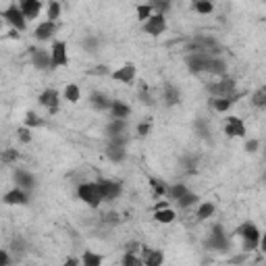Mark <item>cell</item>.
I'll return each mask as SVG.
<instances>
[{
    "label": "cell",
    "mask_w": 266,
    "mask_h": 266,
    "mask_svg": "<svg viewBox=\"0 0 266 266\" xmlns=\"http://www.w3.org/2000/svg\"><path fill=\"white\" fill-rule=\"evenodd\" d=\"M96 183L100 187V193L104 197V202H113V200H117L121 195V191H123L121 181H115V179H100Z\"/></svg>",
    "instance_id": "obj_8"
},
{
    "label": "cell",
    "mask_w": 266,
    "mask_h": 266,
    "mask_svg": "<svg viewBox=\"0 0 266 266\" xmlns=\"http://www.w3.org/2000/svg\"><path fill=\"white\" fill-rule=\"evenodd\" d=\"M129 117H131V106L121 102V100H113V106H110V119L127 121Z\"/></svg>",
    "instance_id": "obj_18"
},
{
    "label": "cell",
    "mask_w": 266,
    "mask_h": 266,
    "mask_svg": "<svg viewBox=\"0 0 266 266\" xmlns=\"http://www.w3.org/2000/svg\"><path fill=\"white\" fill-rule=\"evenodd\" d=\"M58 17H60V3H56V0H54V3L48 5V21H54V23H56Z\"/></svg>",
    "instance_id": "obj_40"
},
{
    "label": "cell",
    "mask_w": 266,
    "mask_h": 266,
    "mask_svg": "<svg viewBox=\"0 0 266 266\" xmlns=\"http://www.w3.org/2000/svg\"><path fill=\"white\" fill-rule=\"evenodd\" d=\"M206 248L214 250V252H227L231 248V239H229L227 231L223 229V225H214L210 229V235L206 239Z\"/></svg>",
    "instance_id": "obj_3"
},
{
    "label": "cell",
    "mask_w": 266,
    "mask_h": 266,
    "mask_svg": "<svg viewBox=\"0 0 266 266\" xmlns=\"http://www.w3.org/2000/svg\"><path fill=\"white\" fill-rule=\"evenodd\" d=\"M262 181H264V183H266V171H264V175H262Z\"/></svg>",
    "instance_id": "obj_56"
},
{
    "label": "cell",
    "mask_w": 266,
    "mask_h": 266,
    "mask_svg": "<svg viewBox=\"0 0 266 266\" xmlns=\"http://www.w3.org/2000/svg\"><path fill=\"white\" fill-rule=\"evenodd\" d=\"M17 158H19V152L15 148H9V150L3 152V162L5 164H13V162H17Z\"/></svg>",
    "instance_id": "obj_41"
},
{
    "label": "cell",
    "mask_w": 266,
    "mask_h": 266,
    "mask_svg": "<svg viewBox=\"0 0 266 266\" xmlns=\"http://www.w3.org/2000/svg\"><path fill=\"white\" fill-rule=\"evenodd\" d=\"M187 193H189V189H187V185H185V183H173V185H169L167 197L175 200V202H179V200H181L183 195H187Z\"/></svg>",
    "instance_id": "obj_26"
},
{
    "label": "cell",
    "mask_w": 266,
    "mask_h": 266,
    "mask_svg": "<svg viewBox=\"0 0 266 266\" xmlns=\"http://www.w3.org/2000/svg\"><path fill=\"white\" fill-rule=\"evenodd\" d=\"M56 34V23H54V21H42V23L34 29V36H36V40L38 42H48L52 36Z\"/></svg>",
    "instance_id": "obj_17"
},
{
    "label": "cell",
    "mask_w": 266,
    "mask_h": 266,
    "mask_svg": "<svg viewBox=\"0 0 266 266\" xmlns=\"http://www.w3.org/2000/svg\"><path fill=\"white\" fill-rule=\"evenodd\" d=\"M193 9H195V13H200V15H210V13L214 11L212 3H208V0H197V3H193Z\"/></svg>",
    "instance_id": "obj_36"
},
{
    "label": "cell",
    "mask_w": 266,
    "mask_h": 266,
    "mask_svg": "<svg viewBox=\"0 0 266 266\" xmlns=\"http://www.w3.org/2000/svg\"><path fill=\"white\" fill-rule=\"evenodd\" d=\"M102 262H104L102 254H96L92 250H85L81 256V266H102Z\"/></svg>",
    "instance_id": "obj_29"
},
{
    "label": "cell",
    "mask_w": 266,
    "mask_h": 266,
    "mask_svg": "<svg viewBox=\"0 0 266 266\" xmlns=\"http://www.w3.org/2000/svg\"><path fill=\"white\" fill-rule=\"evenodd\" d=\"M152 7H154V13L164 15V17H167V13L171 11V3H152Z\"/></svg>",
    "instance_id": "obj_44"
},
{
    "label": "cell",
    "mask_w": 266,
    "mask_h": 266,
    "mask_svg": "<svg viewBox=\"0 0 266 266\" xmlns=\"http://www.w3.org/2000/svg\"><path fill=\"white\" fill-rule=\"evenodd\" d=\"M142 246H144V243H140V241H127L125 252H127V254H138V256H140V252H142Z\"/></svg>",
    "instance_id": "obj_43"
},
{
    "label": "cell",
    "mask_w": 266,
    "mask_h": 266,
    "mask_svg": "<svg viewBox=\"0 0 266 266\" xmlns=\"http://www.w3.org/2000/svg\"><path fill=\"white\" fill-rule=\"evenodd\" d=\"M5 17V21L13 27V29H17V31H25V27H27V19H25V15H23V11H21V7L17 5V3H11L3 13H0Z\"/></svg>",
    "instance_id": "obj_5"
},
{
    "label": "cell",
    "mask_w": 266,
    "mask_h": 266,
    "mask_svg": "<svg viewBox=\"0 0 266 266\" xmlns=\"http://www.w3.org/2000/svg\"><path fill=\"white\" fill-rule=\"evenodd\" d=\"M106 136L108 138H117V136H125L127 131V121H119V119H110L106 123Z\"/></svg>",
    "instance_id": "obj_24"
},
{
    "label": "cell",
    "mask_w": 266,
    "mask_h": 266,
    "mask_svg": "<svg viewBox=\"0 0 266 266\" xmlns=\"http://www.w3.org/2000/svg\"><path fill=\"white\" fill-rule=\"evenodd\" d=\"M62 98H64L66 102H71V104H77L79 98H81L79 85H75V83H66V85H64V90H62Z\"/></svg>",
    "instance_id": "obj_25"
},
{
    "label": "cell",
    "mask_w": 266,
    "mask_h": 266,
    "mask_svg": "<svg viewBox=\"0 0 266 266\" xmlns=\"http://www.w3.org/2000/svg\"><path fill=\"white\" fill-rule=\"evenodd\" d=\"M123 266H146V264H144V260H142L138 254H127V252H125V256H123Z\"/></svg>",
    "instance_id": "obj_37"
},
{
    "label": "cell",
    "mask_w": 266,
    "mask_h": 266,
    "mask_svg": "<svg viewBox=\"0 0 266 266\" xmlns=\"http://www.w3.org/2000/svg\"><path fill=\"white\" fill-rule=\"evenodd\" d=\"M258 148H260V142H258V140H248V142H246V152L254 154V152H258Z\"/></svg>",
    "instance_id": "obj_47"
},
{
    "label": "cell",
    "mask_w": 266,
    "mask_h": 266,
    "mask_svg": "<svg viewBox=\"0 0 266 266\" xmlns=\"http://www.w3.org/2000/svg\"><path fill=\"white\" fill-rule=\"evenodd\" d=\"M38 102L44 108H48V115H56L58 113V104H60V94H58L56 87H46V90L38 96Z\"/></svg>",
    "instance_id": "obj_7"
},
{
    "label": "cell",
    "mask_w": 266,
    "mask_h": 266,
    "mask_svg": "<svg viewBox=\"0 0 266 266\" xmlns=\"http://www.w3.org/2000/svg\"><path fill=\"white\" fill-rule=\"evenodd\" d=\"M183 164H185L187 169H193V167L197 164V156H185V158H183Z\"/></svg>",
    "instance_id": "obj_49"
},
{
    "label": "cell",
    "mask_w": 266,
    "mask_h": 266,
    "mask_svg": "<svg viewBox=\"0 0 266 266\" xmlns=\"http://www.w3.org/2000/svg\"><path fill=\"white\" fill-rule=\"evenodd\" d=\"M42 125H44V121H42L36 113H27V115H25V127L36 129V127H42Z\"/></svg>",
    "instance_id": "obj_39"
},
{
    "label": "cell",
    "mask_w": 266,
    "mask_h": 266,
    "mask_svg": "<svg viewBox=\"0 0 266 266\" xmlns=\"http://www.w3.org/2000/svg\"><path fill=\"white\" fill-rule=\"evenodd\" d=\"M197 202H200V195H197V193H193V191H189V193H187V195H183L177 204H179V208L187 210V208H191V206H193V204H197Z\"/></svg>",
    "instance_id": "obj_34"
},
{
    "label": "cell",
    "mask_w": 266,
    "mask_h": 266,
    "mask_svg": "<svg viewBox=\"0 0 266 266\" xmlns=\"http://www.w3.org/2000/svg\"><path fill=\"white\" fill-rule=\"evenodd\" d=\"M175 218H177V212L173 208H164V210H156V212H154V220L160 223V225H171Z\"/></svg>",
    "instance_id": "obj_27"
},
{
    "label": "cell",
    "mask_w": 266,
    "mask_h": 266,
    "mask_svg": "<svg viewBox=\"0 0 266 266\" xmlns=\"http://www.w3.org/2000/svg\"><path fill=\"white\" fill-rule=\"evenodd\" d=\"M17 138H19L21 144H31V140H34L31 129H29V127H19V129H17Z\"/></svg>",
    "instance_id": "obj_38"
},
{
    "label": "cell",
    "mask_w": 266,
    "mask_h": 266,
    "mask_svg": "<svg viewBox=\"0 0 266 266\" xmlns=\"http://www.w3.org/2000/svg\"><path fill=\"white\" fill-rule=\"evenodd\" d=\"M246 96V92H237V94H233V96H229V98H210V108L212 110H216V113H227V110L235 104V102H239V98H243Z\"/></svg>",
    "instance_id": "obj_13"
},
{
    "label": "cell",
    "mask_w": 266,
    "mask_h": 266,
    "mask_svg": "<svg viewBox=\"0 0 266 266\" xmlns=\"http://www.w3.org/2000/svg\"><path fill=\"white\" fill-rule=\"evenodd\" d=\"M19 7H21V11H23V15H25L27 21L36 19L40 15V11H42V3H40V0H21Z\"/></svg>",
    "instance_id": "obj_20"
},
{
    "label": "cell",
    "mask_w": 266,
    "mask_h": 266,
    "mask_svg": "<svg viewBox=\"0 0 266 266\" xmlns=\"http://www.w3.org/2000/svg\"><path fill=\"white\" fill-rule=\"evenodd\" d=\"M50 54H52V69H58V66L69 64V52H66V42H52L50 46Z\"/></svg>",
    "instance_id": "obj_9"
},
{
    "label": "cell",
    "mask_w": 266,
    "mask_h": 266,
    "mask_svg": "<svg viewBox=\"0 0 266 266\" xmlns=\"http://www.w3.org/2000/svg\"><path fill=\"white\" fill-rule=\"evenodd\" d=\"M150 185H152L154 195H156V197H162V195H167V191H169V185H167L164 181L156 179V177H152V179H150Z\"/></svg>",
    "instance_id": "obj_32"
},
{
    "label": "cell",
    "mask_w": 266,
    "mask_h": 266,
    "mask_svg": "<svg viewBox=\"0 0 266 266\" xmlns=\"http://www.w3.org/2000/svg\"><path fill=\"white\" fill-rule=\"evenodd\" d=\"M260 250L266 254V231L262 233V239H260Z\"/></svg>",
    "instance_id": "obj_53"
},
{
    "label": "cell",
    "mask_w": 266,
    "mask_h": 266,
    "mask_svg": "<svg viewBox=\"0 0 266 266\" xmlns=\"http://www.w3.org/2000/svg\"><path fill=\"white\" fill-rule=\"evenodd\" d=\"M79 262H81V260H77V258H66V260H64V266H79Z\"/></svg>",
    "instance_id": "obj_52"
},
{
    "label": "cell",
    "mask_w": 266,
    "mask_h": 266,
    "mask_svg": "<svg viewBox=\"0 0 266 266\" xmlns=\"http://www.w3.org/2000/svg\"><path fill=\"white\" fill-rule=\"evenodd\" d=\"M138 98L144 106H154V98H152V92H150V87L142 81L140 83V92H138Z\"/></svg>",
    "instance_id": "obj_30"
},
{
    "label": "cell",
    "mask_w": 266,
    "mask_h": 266,
    "mask_svg": "<svg viewBox=\"0 0 266 266\" xmlns=\"http://www.w3.org/2000/svg\"><path fill=\"white\" fill-rule=\"evenodd\" d=\"M13 179H15L17 187L25 189V191H29V189H34V187H36V177H34L31 173L23 171V169H17V171L13 173Z\"/></svg>",
    "instance_id": "obj_16"
},
{
    "label": "cell",
    "mask_w": 266,
    "mask_h": 266,
    "mask_svg": "<svg viewBox=\"0 0 266 266\" xmlns=\"http://www.w3.org/2000/svg\"><path fill=\"white\" fill-rule=\"evenodd\" d=\"M0 266H11V256H9V250H3V252H0Z\"/></svg>",
    "instance_id": "obj_48"
},
{
    "label": "cell",
    "mask_w": 266,
    "mask_h": 266,
    "mask_svg": "<svg viewBox=\"0 0 266 266\" xmlns=\"http://www.w3.org/2000/svg\"><path fill=\"white\" fill-rule=\"evenodd\" d=\"M104 154H106V158H108L110 162H115V164H119V162H123V160L127 158V150L121 148V146H113V144L106 146Z\"/></svg>",
    "instance_id": "obj_22"
},
{
    "label": "cell",
    "mask_w": 266,
    "mask_h": 266,
    "mask_svg": "<svg viewBox=\"0 0 266 266\" xmlns=\"http://www.w3.org/2000/svg\"><path fill=\"white\" fill-rule=\"evenodd\" d=\"M127 142H129V138H127V136H117V138H108V144H113V146H121V148H125V146H127Z\"/></svg>",
    "instance_id": "obj_46"
},
{
    "label": "cell",
    "mask_w": 266,
    "mask_h": 266,
    "mask_svg": "<svg viewBox=\"0 0 266 266\" xmlns=\"http://www.w3.org/2000/svg\"><path fill=\"white\" fill-rule=\"evenodd\" d=\"M31 62L40 71L52 69V54L48 50H44V48H31Z\"/></svg>",
    "instance_id": "obj_12"
},
{
    "label": "cell",
    "mask_w": 266,
    "mask_h": 266,
    "mask_svg": "<svg viewBox=\"0 0 266 266\" xmlns=\"http://www.w3.org/2000/svg\"><path fill=\"white\" fill-rule=\"evenodd\" d=\"M152 15H154V7H152V3H148V5H140V7H138V19L142 21V23H146V21H148Z\"/></svg>",
    "instance_id": "obj_35"
},
{
    "label": "cell",
    "mask_w": 266,
    "mask_h": 266,
    "mask_svg": "<svg viewBox=\"0 0 266 266\" xmlns=\"http://www.w3.org/2000/svg\"><path fill=\"white\" fill-rule=\"evenodd\" d=\"M146 266H164V254L160 250H152V254L144 260Z\"/></svg>",
    "instance_id": "obj_31"
},
{
    "label": "cell",
    "mask_w": 266,
    "mask_h": 266,
    "mask_svg": "<svg viewBox=\"0 0 266 266\" xmlns=\"http://www.w3.org/2000/svg\"><path fill=\"white\" fill-rule=\"evenodd\" d=\"M110 75H113V79H115V81H121V83L131 85L133 81H136V77H138V66L133 64V62H125V64L121 66V69L113 71Z\"/></svg>",
    "instance_id": "obj_11"
},
{
    "label": "cell",
    "mask_w": 266,
    "mask_h": 266,
    "mask_svg": "<svg viewBox=\"0 0 266 266\" xmlns=\"http://www.w3.org/2000/svg\"><path fill=\"white\" fill-rule=\"evenodd\" d=\"M264 158H266V146H264Z\"/></svg>",
    "instance_id": "obj_57"
},
{
    "label": "cell",
    "mask_w": 266,
    "mask_h": 266,
    "mask_svg": "<svg viewBox=\"0 0 266 266\" xmlns=\"http://www.w3.org/2000/svg\"><path fill=\"white\" fill-rule=\"evenodd\" d=\"M214 212H216L214 202H202V204L197 206V210H195V218H197V220H208Z\"/></svg>",
    "instance_id": "obj_28"
},
{
    "label": "cell",
    "mask_w": 266,
    "mask_h": 266,
    "mask_svg": "<svg viewBox=\"0 0 266 266\" xmlns=\"http://www.w3.org/2000/svg\"><path fill=\"white\" fill-rule=\"evenodd\" d=\"M169 266H171V264H169Z\"/></svg>",
    "instance_id": "obj_58"
},
{
    "label": "cell",
    "mask_w": 266,
    "mask_h": 266,
    "mask_svg": "<svg viewBox=\"0 0 266 266\" xmlns=\"http://www.w3.org/2000/svg\"><path fill=\"white\" fill-rule=\"evenodd\" d=\"M92 73H96V75H104V73H108V69H106L104 64H100V69H94Z\"/></svg>",
    "instance_id": "obj_54"
},
{
    "label": "cell",
    "mask_w": 266,
    "mask_h": 266,
    "mask_svg": "<svg viewBox=\"0 0 266 266\" xmlns=\"http://www.w3.org/2000/svg\"><path fill=\"white\" fill-rule=\"evenodd\" d=\"M144 31L154 36V38H158L167 31V17L164 15H158V13H154L146 23H144Z\"/></svg>",
    "instance_id": "obj_10"
},
{
    "label": "cell",
    "mask_w": 266,
    "mask_h": 266,
    "mask_svg": "<svg viewBox=\"0 0 266 266\" xmlns=\"http://www.w3.org/2000/svg\"><path fill=\"white\" fill-rule=\"evenodd\" d=\"M206 90H208L210 98H229V96L237 94V81L233 77H223L214 83H208Z\"/></svg>",
    "instance_id": "obj_4"
},
{
    "label": "cell",
    "mask_w": 266,
    "mask_h": 266,
    "mask_svg": "<svg viewBox=\"0 0 266 266\" xmlns=\"http://www.w3.org/2000/svg\"><path fill=\"white\" fill-rule=\"evenodd\" d=\"M77 197L90 208H100V204L104 202L98 183H92V181H83L77 185Z\"/></svg>",
    "instance_id": "obj_2"
},
{
    "label": "cell",
    "mask_w": 266,
    "mask_h": 266,
    "mask_svg": "<svg viewBox=\"0 0 266 266\" xmlns=\"http://www.w3.org/2000/svg\"><path fill=\"white\" fill-rule=\"evenodd\" d=\"M210 54H204V52H191L185 56V66L187 71L193 73V75H200V73H208V64H210Z\"/></svg>",
    "instance_id": "obj_6"
},
{
    "label": "cell",
    "mask_w": 266,
    "mask_h": 266,
    "mask_svg": "<svg viewBox=\"0 0 266 266\" xmlns=\"http://www.w3.org/2000/svg\"><path fill=\"white\" fill-rule=\"evenodd\" d=\"M252 106H256V108H266V85L252 94Z\"/></svg>",
    "instance_id": "obj_33"
},
{
    "label": "cell",
    "mask_w": 266,
    "mask_h": 266,
    "mask_svg": "<svg viewBox=\"0 0 266 266\" xmlns=\"http://www.w3.org/2000/svg\"><path fill=\"white\" fill-rule=\"evenodd\" d=\"M3 202H5L7 206H23V204H27V202H29V195H27V191H25V189L15 187V189H11V191H7V193H5Z\"/></svg>",
    "instance_id": "obj_15"
},
{
    "label": "cell",
    "mask_w": 266,
    "mask_h": 266,
    "mask_svg": "<svg viewBox=\"0 0 266 266\" xmlns=\"http://www.w3.org/2000/svg\"><path fill=\"white\" fill-rule=\"evenodd\" d=\"M164 208H171V206H169V200H162V202H158L156 208H154V212H156V210H164Z\"/></svg>",
    "instance_id": "obj_51"
},
{
    "label": "cell",
    "mask_w": 266,
    "mask_h": 266,
    "mask_svg": "<svg viewBox=\"0 0 266 266\" xmlns=\"http://www.w3.org/2000/svg\"><path fill=\"white\" fill-rule=\"evenodd\" d=\"M235 235L241 237V241H243V252H246V254L260 250L262 233H260V229L256 227V223H252V220H246V223H241V225L235 229Z\"/></svg>",
    "instance_id": "obj_1"
},
{
    "label": "cell",
    "mask_w": 266,
    "mask_h": 266,
    "mask_svg": "<svg viewBox=\"0 0 266 266\" xmlns=\"http://www.w3.org/2000/svg\"><path fill=\"white\" fill-rule=\"evenodd\" d=\"M11 250H13L15 254H23V252H25V241L21 239V237H15V239L11 241Z\"/></svg>",
    "instance_id": "obj_42"
},
{
    "label": "cell",
    "mask_w": 266,
    "mask_h": 266,
    "mask_svg": "<svg viewBox=\"0 0 266 266\" xmlns=\"http://www.w3.org/2000/svg\"><path fill=\"white\" fill-rule=\"evenodd\" d=\"M83 44H85V48H87V50L94 52V48H96V40H94V38H85Z\"/></svg>",
    "instance_id": "obj_50"
},
{
    "label": "cell",
    "mask_w": 266,
    "mask_h": 266,
    "mask_svg": "<svg viewBox=\"0 0 266 266\" xmlns=\"http://www.w3.org/2000/svg\"><path fill=\"white\" fill-rule=\"evenodd\" d=\"M227 69H229L227 62L220 56H212L210 58V64H208V73L210 75H216V77L223 79V77H227Z\"/></svg>",
    "instance_id": "obj_21"
},
{
    "label": "cell",
    "mask_w": 266,
    "mask_h": 266,
    "mask_svg": "<svg viewBox=\"0 0 266 266\" xmlns=\"http://www.w3.org/2000/svg\"><path fill=\"white\" fill-rule=\"evenodd\" d=\"M150 129H152V123H150V121L140 123V125H138V136H140V138H146L148 133H150Z\"/></svg>",
    "instance_id": "obj_45"
},
{
    "label": "cell",
    "mask_w": 266,
    "mask_h": 266,
    "mask_svg": "<svg viewBox=\"0 0 266 266\" xmlns=\"http://www.w3.org/2000/svg\"><path fill=\"white\" fill-rule=\"evenodd\" d=\"M225 133L229 138H246V123H243L239 117H227L225 121Z\"/></svg>",
    "instance_id": "obj_14"
},
{
    "label": "cell",
    "mask_w": 266,
    "mask_h": 266,
    "mask_svg": "<svg viewBox=\"0 0 266 266\" xmlns=\"http://www.w3.org/2000/svg\"><path fill=\"white\" fill-rule=\"evenodd\" d=\"M90 104H92L96 110H110V106H113V100H110L104 92H92V94H90Z\"/></svg>",
    "instance_id": "obj_23"
},
{
    "label": "cell",
    "mask_w": 266,
    "mask_h": 266,
    "mask_svg": "<svg viewBox=\"0 0 266 266\" xmlns=\"http://www.w3.org/2000/svg\"><path fill=\"white\" fill-rule=\"evenodd\" d=\"M162 100L167 106H177L181 102V92H179V87H177L175 83H167L164 85V90H162Z\"/></svg>",
    "instance_id": "obj_19"
},
{
    "label": "cell",
    "mask_w": 266,
    "mask_h": 266,
    "mask_svg": "<svg viewBox=\"0 0 266 266\" xmlns=\"http://www.w3.org/2000/svg\"><path fill=\"white\" fill-rule=\"evenodd\" d=\"M9 38H13V40H15V38H19V34H17V29H11V31H9Z\"/></svg>",
    "instance_id": "obj_55"
}]
</instances>
